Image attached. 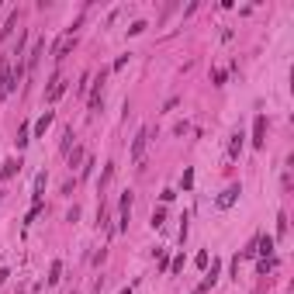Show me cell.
I'll use <instances>...</instances> for the list:
<instances>
[{
    "label": "cell",
    "instance_id": "6da1fadb",
    "mask_svg": "<svg viewBox=\"0 0 294 294\" xmlns=\"http://www.w3.org/2000/svg\"><path fill=\"white\" fill-rule=\"evenodd\" d=\"M149 138H153V125L138 128L135 142H132V159H135V163H142V156H145V149H149Z\"/></svg>",
    "mask_w": 294,
    "mask_h": 294
},
{
    "label": "cell",
    "instance_id": "7a4b0ae2",
    "mask_svg": "<svg viewBox=\"0 0 294 294\" xmlns=\"http://www.w3.org/2000/svg\"><path fill=\"white\" fill-rule=\"evenodd\" d=\"M104 80H107V69H100V77L94 80V90H90V115H97L100 100H104Z\"/></svg>",
    "mask_w": 294,
    "mask_h": 294
},
{
    "label": "cell",
    "instance_id": "3957f363",
    "mask_svg": "<svg viewBox=\"0 0 294 294\" xmlns=\"http://www.w3.org/2000/svg\"><path fill=\"white\" fill-rule=\"evenodd\" d=\"M218 270H222V263H218V260H211V270H208V277H204V280L194 287V294H208V291H211V287L218 284Z\"/></svg>",
    "mask_w": 294,
    "mask_h": 294
},
{
    "label": "cell",
    "instance_id": "277c9868",
    "mask_svg": "<svg viewBox=\"0 0 294 294\" xmlns=\"http://www.w3.org/2000/svg\"><path fill=\"white\" fill-rule=\"evenodd\" d=\"M73 45H77V35H73V31H66V35H62V39H59L56 45H52V56H56V59H66Z\"/></svg>",
    "mask_w": 294,
    "mask_h": 294
},
{
    "label": "cell",
    "instance_id": "5b68a950",
    "mask_svg": "<svg viewBox=\"0 0 294 294\" xmlns=\"http://www.w3.org/2000/svg\"><path fill=\"white\" fill-rule=\"evenodd\" d=\"M128 218H132V194L125 191V194H121V211H118V232L128 229Z\"/></svg>",
    "mask_w": 294,
    "mask_h": 294
},
{
    "label": "cell",
    "instance_id": "8992f818",
    "mask_svg": "<svg viewBox=\"0 0 294 294\" xmlns=\"http://www.w3.org/2000/svg\"><path fill=\"white\" fill-rule=\"evenodd\" d=\"M253 145H256V149L267 145V118H263V115H256V121H253Z\"/></svg>",
    "mask_w": 294,
    "mask_h": 294
},
{
    "label": "cell",
    "instance_id": "52a82bcc",
    "mask_svg": "<svg viewBox=\"0 0 294 294\" xmlns=\"http://www.w3.org/2000/svg\"><path fill=\"white\" fill-rule=\"evenodd\" d=\"M62 94H66V80L56 73V77H52V83H49V94H45V100H49V104H56Z\"/></svg>",
    "mask_w": 294,
    "mask_h": 294
},
{
    "label": "cell",
    "instance_id": "ba28073f",
    "mask_svg": "<svg viewBox=\"0 0 294 294\" xmlns=\"http://www.w3.org/2000/svg\"><path fill=\"white\" fill-rule=\"evenodd\" d=\"M239 194H242V187H239V183H232V187H229L225 194L218 197V208H232L235 201H239Z\"/></svg>",
    "mask_w": 294,
    "mask_h": 294
},
{
    "label": "cell",
    "instance_id": "9c48e42d",
    "mask_svg": "<svg viewBox=\"0 0 294 294\" xmlns=\"http://www.w3.org/2000/svg\"><path fill=\"white\" fill-rule=\"evenodd\" d=\"M14 28H18V11H11V14H7L4 28H0V42H7V39H11V35H14Z\"/></svg>",
    "mask_w": 294,
    "mask_h": 294
},
{
    "label": "cell",
    "instance_id": "30bf717a",
    "mask_svg": "<svg viewBox=\"0 0 294 294\" xmlns=\"http://www.w3.org/2000/svg\"><path fill=\"white\" fill-rule=\"evenodd\" d=\"M253 253H260V256H270V253H274V239H270V235H260V239L253 242Z\"/></svg>",
    "mask_w": 294,
    "mask_h": 294
},
{
    "label": "cell",
    "instance_id": "8fae6325",
    "mask_svg": "<svg viewBox=\"0 0 294 294\" xmlns=\"http://www.w3.org/2000/svg\"><path fill=\"white\" fill-rule=\"evenodd\" d=\"M42 56H45V42H35V49H31V56H28V62H24V69H35Z\"/></svg>",
    "mask_w": 294,
    "mask_h": 294
},
{
    "label": "cell",
    "instance_id": "7c38bea8",
    "mask_svg": "<svg viewBox=\"0 0 294 294\" xmlns=\"http://www.w3.org/2000/svg\"><path fill=\"white\" fill-rule=\"evenodd\" d=\"M18 170H21V159H7V163H4V170H0V176H4V180H11Z\"/></svg>",
    "mask_w": 294,
    "mask_h": 294
},
{
    "label": "cell",
    "instance_id": "4fadbf2b",
    "mask_svg": "<svg viewBox=\"0 0 294 294\" xmlns=\"http://www.w3.org/2000/svg\"><path fill=\"white\" fill-rule=\"evenodd\" d=\"M52 118H56V115H52V111H45V115H42L39 121H35V135H45V128L52 125Z\"/></svg>",
    "mask_w": 294,
    "mask_h": 294
},
{
    "label": "cell",
    "instance_id": "5bb4252c",
    "mask_svg": "<svg viewBox=\"0 0 294 294\" xmlns=\"http://www.w3.org/2000/svg\"><path fill=\"white\" fill-rule=\"evenodd\" d=\"M28 142H31V125L24 121V125H21V128H18V149H24Z\"/></svg>",
    "mask_w": 294,
    "mask_h": 294
},
{
    "label": "cell",
    "instance_id": "9a60e30c",
    "mask_svg": "<svg viewBox=\"0 0 294 294\" xmlns=\"http://www.w3.org/2000/svg\"><path fill=\"white\" fill-rule=\"evenodd\" d=\"M239 153H242V132H235L232 142H229V159H235Z\"/></svg>",
    "mask_w": 294,
    "mask_h": 294
},
{
    "label": "cell",
    "instance_id": "2e32d148",
    "mask_svg": "<svg viewBox=\"0 0 294 294\" xmlns=\"http://www.w3.org/2000/svg\"><path fill=\"white\" fill-rule=\"evenodd\" d=\"M42 191H45V173L35 176V204H42Z\"/></svg>",
    "mask_w": 294,
    "mask_h": 294
},
{
    "label": "cell",
    "instance_id": "e0dca14e",
    "mask_svg": "<svg viewBox=\"0 0 294 294\" xmlns=\"http://www.w3.org/2000/svg\"><path fill=\"white\" fill-rule=\"evenodd\" d=\"M59 274H62V263H52V270H49V284H59Z\"/></svg>",
    "mask_w": 294,
    "mask_h": 294
},
{
    "label": "cell",
    "instance_id": "ac0fdd59",
    "mask_svg": "<svg viewBox=\"0 0 294 294\" xmlns=\"http://www.w3.org/2000/svg\"><path fill=\"white\" fill-rule=\"evenodd\" d=\"M163 222H166V211H163V208H159V211H153V229H159Z\"/></svg>",
    "mask_w": 294,
    "mask_h": 294
},
{
    "label": "cell",
    "instance_id": "d6986e66",
    "mask_svg": "<svg viewBox=\"0 0 294 294\" xmlns=\"http://www.w3.org/2000/svg\"><path fill=\"white\" fill-rule=\"evenodd\" d=\"M287 232V215H277V235Z\"/></svg>",
    "mask_w": 294,
    "mask_h": 294
},
{
    "label": "cell",
    "instance_id": "ffe728a7",
    "mask_svg": "<svg viewBox=\"0 0 294 294\" xmlns=\"http://www.w3.org/2000/svg\"><path fill=\"white\" fill-rule=\"evenodd\" d=\"M191 187H194V170H187V173H183V191H191Z\"/></svg>",
    "mask_w": 294,
    "mask_h": 294
},
{
    "label": "cell",
    "instance_id": "44dd1931",
    "mask_svg": "<svg viewBox=\"0 0 294 294\" xmlns=\"http://www.w3.org/2000/svg\"><path fill=\"white\" fill-rule=\"evenodd\" d=\"M145 28H149V24H145V21H135V24H132V28H128V35H138V31H145Z\"/></svg>",
    "mask_w": 294,
    "mask_h": 294
},
{
    "label": "cell",
    "instance_id": "7402d4cb",
    "mask_svg": "<svg viewBox=\"0 0 294 294\" xmlns=\"http://www.w3.org/2000/svg\"><path fill=\"white\" fill-rule=\"evenodd\" d=\"M211 80H215V87H222V83H225V69H215V73H211Z\"/></svg>",
    "mask_w": 294,
    "mask_h": 294
},
{
    "label": "cell",
    "instance_id": "603a6c76",
    "mask_svg": "<svg viewBox=\"0 0 294 294\" xmlns=\"http://www.w3.org/2000/svg\"><path fill=\"white\" fill-rule=\"evenodd\" d=\"M80 159H83V149H80V145H77V149H73V156H69V166H77Z\"/></svg>",
    "mask_w": 294,
    "mask_h": 294
},
{
    "label": "cell",
    "instance_id": "cb8c5ba5",
    "mask_svg": "<svg viewBox=\"0 0 294 294\" xmlns=\"http://www.w3.org/2000/svg\"><path fill=\"white\" fill-rule=\"evenodd\" d=\"M69 142H73V128H66V135H62V153L69 149Z\"/></svg>",
    "mask_w": 294,
    "mask_h": 294
},
{
    "label": "cell",
    "instance_id": "d4e9b609",
    "mask_svg": "<svg viewBox=\"0 0 294 294\" xmlns=\"http://www.w3.org/2000/svg\"><path fill=\"white\" fill-rule=\"evenodd\" d=\"M4 280H7V270H0V284H4Z\"/></svg>",
    "mask_w": 294,
    "mask_h": 294
},
{
    "label": "cell",
    "instance_id": "484cf974",
    "mask_svg": "<svg viewBox=\"0 0 294 294\" xmlns=\"http://www.w3.org/2000/svg\"><path fill=\"white\" fill-rule=\"evenodd\" d=\"M121 294H132V291H121Z\"/></svg>",
    "mask_w": 294,
    "mask_h": 294
}]
</instances>
